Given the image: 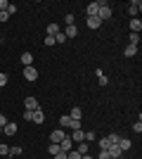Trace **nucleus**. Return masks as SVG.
Wrapping results in <instances>:
<instances>
[{
    "label": "nucleus",
    "mask_w": 142,
    "mask_h": 159,
    "mask_svg": "<svg viewBox=\"0 0 142 159\" xmlns=\"http://www.w3.org/2000/svg\"><path fill=\"white\" fill-rule=\"evenodd\" d=\"M24 107H26V112H33V109H38L41 105H38V100H36L33 95H28V98L24 100Z\"/></svg>",
    "instance_id": "423d86ee"
},
{
    "label": "nucleus",
    "mask_w": 142,
    "mask_h": 159,
    "mask_svg": "<svg viewBox=\"0 0 142 159\" xmlns=\"http://www.w3.org/2000/svg\"><path fill=\"white\" fill-rule=\"evenodd\" d=\"M0 143H2V138H0Z\"/></svg>",
    "instance_id": "79ce46f5"
},
{
    "label": "nucleus",
    "mask_w": 142,
    "mask_h": 159,
    "mask_svg": "<svg viewBox=\"0 0 142 159\" xmlns=\"http://www.w3.org/2000/svg\"><path fill=\"white\" fill-rule=\"evenodd\" d=\"M7 5H10L7 0H0V12H5V10H7Z\"/></svg>",
    "instance_id": "473e14b6"
},
{
    "label": "nucleus",
    "mask_w": 142,
    "mask_h": 159,
    "mask_svg": "<svg viewBox=\"0 0 142 159\" xmlns=\"http://www.w3.org/2000/svg\"><path fill=\"white\" fill-rule=\"evenodd\" d=\"M54 159H67V152H59V154H54Z\"/></svg>",
    "instance_id": "4c0bfd02"
},
{
    "label": "nucleus",
    "mask_w": 142,
    "mask_h": 159,
    "mask_svg": "<svg viewBox=\"0 0 142 159\" xmlns=\"http://www.w3.org/2000/svg\"><path fill=\"white\" fill-rule=\"evenodd\" d=\"M52 38H54V43H59V45H64V43H67V36H64V33H57V36H52Z\"/></svg>",
    "instance_id": "a878e982"
},
{
    "label": "nucleus",
    "mask_w": 142,
    "mask_h": 159,
    "mask_svg": "<svg viewBox=\"0 0 142 159\" xmlns=\"http://www.w3.org/2000/svg\"><path fill=\"white\" fill-rule=\"evenodd\" d=\"M59 147H62V152H71V150H74V143H71V138L67 135V138L59 143Z\"/></svg>",
    "instance_id": "9b49d317"
},
{
    "label": "nucleus",
    "mask_w": 142,
    "mask_h": 159,
    "mask_svg": "<svg viewBox=\"0 0 142 159\" xmlns=\"http://www.w3.org/2000/svg\"><path fill=\"white\" fill-rule=\"evenodd\" d=\"M31 121H33V124H43V121H45V114H43V109H41V107L31 112Z\"/></svg>",
    "instance_id": "0eeeda50"
},
{
    "label": "nucleus",
    "mask_w": 142,
    "mask_h": 159,
    "mask_svg": "<svg viewBox=\"0 0 142 159\" xmlns=\"http://www.w3.org/2000/svg\"><path fill=\"white\" fill-rule=\"evenodd\" d=\"M130 31H133V33H140V31H142V21H140V17L130 19Z\"/></svg>",
    "instance_id": "f8f14e48"
},
{
    "label": "nucleus",
    "mask_w": 142,
    "mask_h": 159,
    "mask_svg": "<svg viewBox=\"0 0 142 159\" xmlns=\"http://www.w3.org/2000/svg\"><path fill=\"white\" fill-rule=\"evenodd\" d=\"M81 159H95V157H90V154H83V157Z\"/></svg>",
    "instance_id": "ea45409f"
},
{
    "label": "nucleus",
    "mask_w": 142,
    "mask_h": 159,
    "mask_svg": "<svg viewBox=\"0 0 142 159\" xmlns=\"http://www.w3.org/2000/svg\"><path fill=\"white\" fill-rule=\"evenodd\" d=\"M17 131H19V128H17L14 121H7L5 126H2V133H5V135H17Z\"/></svg>",
    "instance_id": "6e6552de"
},
{
    "label": "nucleus",
    "mask_w": 142,
    "mask_h": 159,
    "mask_svg": "<svg viewBox=\"0 0 142 159\" xmlns=\"http://www.w3.org/2000/svg\"><path fill=\"white\" fill-rule=\"evenodd\" d=\"M5 83H7V74L0 71V88H5Z\"/></svg>",
    "instance_id": "c756f323"
},
{
    "label": "nucleus",
    "mask_w": 142,
    "mask_h": 159,
    "mask_svg": "<svg viewBox=\"0 0 142 159\" xmlns=\"http://www.w3.org/2000/svg\"><path fill=\"white\" fill-rule=\"evenodd\" d=\"M47 152H50V154L54 157V154H59V152H62V147L57 145V143H50V147H47Z\"/></svg>",
    "instance_id": "5701e85b"
},
{
    "label": "nucleus",
    "mask_w": 142,
    "mask_h": 159,
    "mask_svg": "<svg viewBox=\"0 0 142 159\" xmlns=\"http://www.w3.org/2000/svg\"><path fill=\"white\" fill-rule=\"evenodd\" d=\"M116 145L121 147V152H128V150H130V145H133V143H130L128 138H118V143H116Z\"/></svg>",
    "instance_id": "4468645a"
},
{
    "label": "nucleus",
    "mask_w": 142,
    "mask_h": 159,
    "mask_svg": "<svg viewBox=\"0 0 142 159\" xmlns=\"http://www.w3.org/2000/svg\"><path fill=\"white\" fill-rule=\"evenodd\" d=\"M97 159H109V152H107V150H102V152H100V157H97Z\"/></svg>",
    "instance_id": "e433bc0d"
},
{
    "label": "nucleus",
    "mask_w": 142,
    "mask_h": 159,
    "mask_svg": "<svg viewBox=\"0 0 142 159\" xmlns=\"http://www.w3.org/2000/svg\"><path fill=\"white\" fill-rule=\"evenodd\" d=\"M69 116H71V119H74V121H81V116H83V112H81V107H74V109H71V112H69Z\"/></svg>",
    "instance_id": "f3484780"
},
{
    "label": "nucleus",
    "mask_w": 142,
    "mask_h": 159,
    "mask_svg": "<svg viewBox=\"0 0 142 159\" xmlns=\"http://www.w3.org/2000/svg\"><path fill=\"white\" fill-rule=\"evenodd\" d=\"M97 19H100V21L111 19V7H109V2H107V0L97 2Z\"/></svg>",
    "instance_id": "f257e3e1"
},
{
    "label": "nucleus",
    "mask_w": 142,
    "mask_h": 159,
    "mask_svg": "<svg viewBox=\"0 0 142 159\" xmlns=\"http://www.w3.org/2000/svg\"><path fill=\"white\" fill-rule=\"evenodd\" d=\"M7 14H10V17H12L14 12H17V5H12V2H10V5H7V10H5Z\"/></svg>",
    "instance_id": "7c9ffc66"
},
{
    "label": "nucleus",
    "mask_w": 142,
    "mask_h": 159,
    "mask_svg": "<svg viewBox=\"0 0 142 159\" xmlns=\"http://www.w3.org/2000/svg\"><path fill=\"white\" fill-rule=\"evenodd\" d=\"M97 79H100V86H107L109 79H107V74L102 71V69H97Z\"/></svg>",
    "instance_id": "4be33fe9"
},
{
    "label": "nucleus",
    "mask_w": 142,
    "mask_h": 159,
    "mask_svg": "<svg viewBox=\"0 0 142 159\" xmlns=\"http://www.w3.org/2000/svg\"><path fill=\"white\" fill-rule=\"evenodd\" d=\"M21 154V147H10V154L7 157H19Z\"/></svg>",
    "instance_id": "bb28decb"
},
{
    "label": "nucleus",
    "mask_w": 142,
    "mask_h": 159,
    "mask_svg": "<svg viewBox=\"0 0 142 159\" xmlns=\"http://www.w3.org/2000/svg\"><path fill=\"white\" fill-rule=\"evenodd\" d=\"M107 152H109V159H123V152H121V147H118V145H111Z\"/></svg>",
    "instance_id": "1a4fd4ad"
},
{
    "label": "nucleus",
    "mask_w": 142,
    "mask_h": 159,
    "mask_svg": "<svg viewBox=\"0 0 142 159\" xmlns=\"http://www.w3.org/2000/svg\"><path fill=\"white\" fill-rule=\"evenodd\" d=\"M128 45H140V33H130V38H128Z\"/></svg>",
    "instance_id": "412c9836"
},
{
    "label": "nucleus",
    "mask_w": 142,
    "mask_h": 159,
    "mask_svg": "<svg viewBox=\"0 0 142 159\" xmlns=\"http://www.w3.org/2000/svg\"><path fill=\"white\" fill-rule=\"evenodd\" d=\"M7 19H10V14H7V12H0V21H2V24H5Z\"/></svg>",
    "instance_id": "72a5a7b5"
},
{
    "label": "nucleus",
    "mask_w": 142,
    "mask_h": 159,
    "mask_svg": "<svg viewBox=\"0 0 142 159\" xmlns=\"http://www.w3.org/2000/svg\"><path fill=\"white\" fill-rule=\"evenodd\" d=\"M59 33V24H50L47 26V36H57Z\"/></svg>",
    "instance_id": "393cba45"
},
{
    "label": "nucleus",
    "mask_w": 142,
    "mask_h": 159,
    "mask_svg": "<svg viewBox=\"0 0 142 159\" xmlns=\"http://www.w3.org/2000/svg\"><path fill=\"white\" fill-rule=\"evenodd\" d=\"M116 143H118V135H114V133H111V135H107V138L100 140V147H102V150H109V147L116 145Z\"/></svg>",
    "instance_id": "7ed1b4c3"
},
{
    "label": "nucleus",
    "mask_w": 142,
    "mask_h": 159,
    "mask_svg": "<svg viewBox=\"0 0 142 159\" xmlns=\"http://www.w3.org/2000/svg\"><path fill=\"white\" fill-rule=\"evenodd\" d=\"M85 14H88V17H97V2H90V5L85 7Z\"/></svg>",
    "instance_id": "a211bd4d"
},
{
    "label": "nucleus",
    "mask_w": 142,
    "mask_h": 159,
    "mask_svg": "<svg viewBox=\"0 0 142 159\" xmlns=\"http://www.w3.org/2000/svg\"><path fill=\"white\" fill-rule=\"evenodd\" d=\"M74 150H76L78 154H81V157H83V154H88V143H76V147H74Z\"/></svg>",
    "instance_id": "dca6fc26"
},
{
    "label": "nucleus",
    "mask_w": 142,
    "mask_h": 159,
    "mask_svg": "<svg viewBox=\"0 0 142 159\" xmlns=\"http://www.w3.org/2000/svg\"><path fill=\"white\" fill-rule=\"evenodd\" d=\"M21 64L24 66H33V55L31 52H21Z\"/></svg>",
    "instance_id": "ddd939ff"
},
{
    "label": "nucleus",
    "mask_w": 142,
    "mask_h": 159,
    "mask_svg": "<svg viewBox=\"0 0 142 159\" xmlns=\"http://www.w3.org/2000/svg\"><path fill=\"white\" fill-rule=\"evenodd\" d=\"M71 143H85V131L76 128V131L71 133Z\"/></svg>",
    "instance_id": "9d476101"
},
{
    "label": "nucleus",
    "mask_w": 142,
    "mask_h": 159,
    "mask_svg": "<svg viewBox=\"0 0 142 159\" xmlns=\"http://www.w3.org/2000/svg\"><path fill=\"white\" fill-rule=\"evenodd\" d=\"M0 135H2V126H0Z\"/></svg>",
    "instance_id": "a19ab883"
},
{
    "label": "nucleus",
    "mask_w": 142,
    "mask_h": 159,
    "mask_svg": "<svg viewBox=\"0 0 142 159\" xmlns=\"http://www.w3.org/2000/svg\"><path fill=\"white\" fill-rule=\"evenodd\" d=\"M85 24H88V29H100V26H102V21L97 19V17H88V21H85Z\"/></svg>",
    "instance_id": "2eb2a0df"
},
{
    "label": "nucleus",
    "mask_w": 142,
    "mask_h": 159,
    "mask_svg": "<svg viewBox=\"0 0 142 159\" xmlns=\"http://www.w3.org/2000/svg\"><path fill=\"white\" fill-rule=\"evenodd\" d=\"M64 36H67V38H74V36H78V29H76L74 24H71V26H67V31H64Z\"/></svg>",
    "instance_id": "6ab92c4d"
},
{
    "label": "nucleus",
    "mask_w": 142,
    "mask_h": 159,
    "mask_svg": "<svg viewBox=\"0 0 142 159\" xmlns=\"http://www.w3.org/2000/svg\"><path fill=\"white\" fill-rule=\"evenodd\" d=\"M133 131H135V133H142V124H140V121H135V124H133Z\"/></svg>",
    "instance_id": "2f4dec72"
},
{
    "label": "nucleus",
    "mask_w": 142,
    "mask_h": 159,
    "mask_svg": "<svg viewBox=\"0 0 142 159\" xmlns=\"http://www.w3.org/2000/svg\"><path fill=\"white\" fill-rule=\"evenodd\" d=\"M45 45H54V38H52V36H45Z\"/></svg>",
    "instance_id": "f704fd0d"
},
{
    "label": "nucleus",
    "mask_w": 142,
    "mask_h": 159,
    "mask_svg": "<svg viewBox=\"0 0 142 159\" xmlns=\"http://www.w3.org/2000/svg\"><path fill=\"white\" fill-rule=\"evenodd\" d=\"M67 159H81V154L76 152V150H71V152H67Z\"/></svg>",
    "instance_id": "c85d7f7f"
},
{
    "label": "nucleus",
    "mask_w": 142,
    "mask_h": 159,
    "mask_svg": "<svg viewBox=\"0 0 142 159\" xmlns=\"http://www.w3.org/2000/svg\"><path fill=\"white\" fill-rule=\"evenodd\" d=\"M7 124V119H5V114H0V126H5Z\"/></svg>",
    "instance_id": "58836bf2"
},
{
    "label": "nucleus",
    "mask_w": 142,
    "mask_h": 159,
    "mask_svg": "<svg viewBox=\"0 0 142 159\" xmlns=\"http://www.w3.org/2000/svg\"><path fill=\"white\" fill-rule=\"evenodd\" d=\"M95 138H97V135H95L93 131H88V133H85V140H95Z\"/></svg>",
    "instance_id": "c9c22d12"
},
{
    "label": "nucleus",
    "mask_w": 142,
    "mask_h": 159,
    "mask_svg": "<svg viewBox=\"0 0 142 159\" xmlns=\"http://www.w3.org/2000/svg\"><path fill=\"white\" fill-rule=\"evenodd\" d=\"M123 55H126V57H135V55H137V48L135 45H128L126 50H123Z\"/></svg>",
    "instance_id": "b1692460"
},
{
    "label": "nucleus",
    "mask_w": 142,
    "mask_h": 159,
    "mask_svg": "<svg viewBox=\"0 0 142 159\" xmlns=\"http://www.w3.org/2000/svg\"><path fill=\"white\" fill-rule=\"evenodd\" d=\"M64 138H67L64 128H57V131H52V133H50V143H57V145H59V143H62Z\"/></svg>",
    "instance_id": "20e7f679"
},
{
    "label": "nucleus",
    "mask_w": 142,
    "mask_h": 159,
    "mask_svg": "<svg viewBox=\"0 0 142 159\" xmlns=\"http://www.w3.org/2000/svg\"><path fill=\"white\" fill-rule=\"evenodd\" d=\"M71 121H74V119L67 114V116H62V119H59V126H62V128H71Z\"/></svg>",
    "instance_id": "aec40b11"
},
{
    "label": "nucleus",
    "mask_w": 142,
    "mask_h": 159,
    "mask_svg": "<svg viewBox=\"0 0 142 159\" xmlns=\"http://www.w3.org/2000/svg\"><path fill=\"white\" fill-rule=\"evenodd\" d=\"M7 154H10V147L5 143H0V157H7Z\"/></svg>",
    "instance_id": "cd10ccee"
},
{
    "label": "nucleus",
    "mask_w": 142,
    "mask_h": 159,
    "mask_svg": "<svg viewBox=\"0 0 142 159\" xmlns=\"http://www.w3.org/2000/svg\"><path fill=\"white\" fill-rule=\"evenodd\" d=\"M128 12H130V17H133V19H135V17H140L142 2H140V0H130V2H128Z\"/></svg>",
    "instance_id": "f03ea898"
},
{
    "label": "nucleus",
    "mask_w": 142,
    "mask_h": 159,
    "mask_svg": "<svg viewBox=\"0 0 142 159\" xmlns=\"http://www.w3.org/2000/svg\"><path fill=\"white\" fill-rule=\"evenodd\" d=\"M24 79L26 81H36L38 79V69H36V66H24Z\"/></svg>",
    "instance_id": "39448f33"
}]
</instances>
